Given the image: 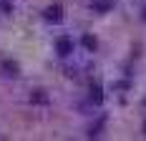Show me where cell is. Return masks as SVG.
<instances>
[{"label":"cell","mask_w":146,"mask_h":141,"mask_svg":"<svg viewBox=\"0 0 146 141\" xmlns=\"http://www.w3.org/2000/svg\"><path fill=\"white\" fill-rule=\"evenodd\" d=\"M53 48H56V56L58 58H71L73 51H76V41H73V35H58L56 41H53Z\"/></svg>","instance_id":"obj_1"},{"label":"cell","mask_w":146,"mask_h":141,"mask_svg":"<svg viewBox=\"0 0 146 141\" xmlns=\"http://www.w3.org/2000/svg\"><path fill=\"white\" fill-rule=\"evenodd\" d=\"M43 18L48 20V23H60V20H63V5H60V3L48 5V8L43 10Z\"/></svg>","instance_id":"obj_2"},{"label":"cell","mask_w":146,"mask_h":141,"mask_svg":"<svg viewBox=\"0 0 146 141\" xmlns=\"http://www.w3.org/2000/svg\"><path fill=\"white\" fill-rule=\"evenodd\" d=\"M91 10L93 13H111L113 10V0H91Z\"/></svg>","instance_id":"obj_3"},{"label":"cell","mask_w":146,"mask_h":141,"mask_svg":"<svg viewBox=\"0 0 146 141\" xmlns=\"http://www.w3.org/2000/svg\"><path fill=\"white\" fill-rule=\"evenodd\" d=\"M81 43H83V48H86L88 53H93V51L98 48V41H96V35H91V33H83Z\"/></svg>","instance_id":"obj_4"},{"label":"cell","mask_w":146,"mask_h":141,"mask_svg":"<svg viewBox=\"0 0 146 141\" xmlns=\"http://www.w3.org/2000/svg\"><path fill=\"white\" fill-rule=\"evenodd\" d=\"M3 70H5V76H8V78H15V76H18V66L10 63V61H5V63H3Z\"/></svg>","instance_id":"obj_5"},{"label":"cell","mask_w":146,"mask_h":141,"mask_svg":"<svg viewBox=\"0 0 146 141\" xmlns=\"http://www.w3.org/2000/svg\"><path fill=\"white\" fill-rule=\"evenodd\" d=\"M91 101H93V103H103V93H101V86H91Z\"/></svg>","instance_id":"obj_6"},{"label":"cell","mask_w":146,"mask_h":141,"mask_svg":"<svg viewBox=\"0 0 146 141\" xmlns=\"http://www.w3.org/2000/svg\"><path fill=\"white\" fill-rule=\"evenodd\" d=\"M30 101H35V103H48V96H45V91H33Z\"/></svg>","instance_id":"obj_7"},{"label":"cell","mask_w":146,"mask_h":141,"mask_svg":"<svg viewBox=\"0 0 146 141\" xmlns=\"http://www.w3.org/2000/svg\"><path fill=\"white\" fill-rule=\"evenodd\" d=\"M141 18H144V20H146V8H144V15H141Z\"/></svg>","instance_id":"obj_8"},{"label":"cell","mask_w":146,"mask_h":141,"mask_svg":"<svg viewBox=\"0 0 146 141\" xmlns=\"http://www.w3.org/2000/svg\"><path fill=\"white\" fill-rule=\"evenodd\" d=\"M144 136H146V121H144Z\"/></svg>","instance_id":"obj_9"}]
</instances>
